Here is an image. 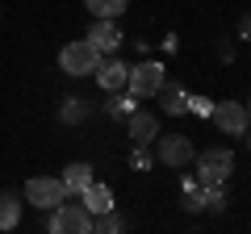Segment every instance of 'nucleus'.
Instances as JSON below:
<instances>
[{
    "mask_svg": "<svg viewBox=\"0 0 251 234\" xmlns=\"http://www.w3.org/2000/svg\"><path fill=\"white\" fill-rule=\"evenodd\" d=\"M230 171H234V151H226V146H209V151L197 159V180L201 184H209V180H222L226 184Z\"/></svg>",
    "mask_w": 251,
    "mask_h": 234,
    "instance_id": "423d86ee",
    "label": "nucleus"
},
{
    "mask_svg": "<svg viewBox=\"0 0 251 234\" xmlns=\"http://www.w3.org/2000/svg\"><path fill=\"white\" fill-rule=\"evenodd\" d=\"M92 230H100V234H117V230H126V217L113 213V209H105V213L92 217Z\"/></svg>",
    "mask_w": 251,
    "mask_h": 234,
    "instance_id": "a211bd4d",
    "label": "nucleus"
},
{
    "mask_svg": "<svg viewBox=\"0 0 251 234\" xmlns=\"http://www.w3.org/2000/svg\"><path fill=\"white\" fill-rule=\"evenodd\" d=\"M163 80H168L163 63H138V67H130V75H126V88L134 92L138 100H147V96H155V92L163 88Z\"/></svg>",
    "mask_w": 251,
    "mask_h": 234,
    "instance_id": "20e7f679",
    "label": "nucleus"
},
{
    "mask_svg": "<svg viewBox=\"0 0 251 234\" xmlns=\"http://www.w3.org/2000/svg\"><path fill=\"white\" fill-rule=\"evenodd\" d=\"M130 167H134V171H147V167H151V155H147V146H134V155H130Z\"/></svg>",
    "mask_w": 251,
    "mask_h": 234,
    "instance_id": "aec40b11",
    "label": "nucleus"
},
{
    "mask_svg": "<svg viewBox=\"0 0 251 234\" xmlns=\"http://www.w3.org/2000/svg\"><path fill=\"white\" fill-rule=\"evenodd\" d=\"M188 113H197V117H209V113H214L209 96H188Z\"/></svg>",
    "mask_w": 251,
    "mask_h": 234,
    "instance_id": "6ab92c4d",
    "label": "nucleus"
},
{
    "mask_svg": "<svg viewBox=\"0 0 251 234\" xmlns=\"http://www.w3.org/2000/svg\"><path fill=\"white\" fill-rule=\"evenodd\" d=\"M126 126H130V138H134L138 146H147V142H155V138H159V117H155V113L134 109V113L126 117Z\"/></svg>",
    "mask_w": 251,
    "mask_h": 234,
    "instance_id": "9d476101",
    "label": "nucleus"
},
{
    "mask_svg": "<svg viewBox=\"0 0 251 234\" xmlns=\"http://www.w3.org/2000/svg\"><path fill=\"white\" fill-rule=\"evenodd\" d=\"M159 96V105H163V113H172V117H180V113H188V92L180 88V84H168L163 80V88L155 92Z\"/></svg>",
    "mask_w": 251,
    "mask_h": 234,
    "instance_id": "ddd939ff",
    "label": "nucleus"
},
{
    "mask_svg": "<svg viewBox=\"0 0 251 234\" xmlns=\"http://www.w3.org/2000/svg\"><path fill=\"white\" fill-rule=\"evenodd\" d=\"M97 63H100V50L88 42V38L67 42L59 50V71H67V75H92V71H97Z\"/></svg>",
    "mask_w": 251,
    "mask_h": 234,
    "instance_id": "f257e3e1",
    "label": "nucleus"
},
{
    "mask_svg": "<svg viewBox=\"0 0 251 234\" xmlns=\"http://www.w3.org/2000/svg\"><path fill=\"white\" fill-rule=\"evenodd\" d=\"M97 84L105 92H117V88H126V75H130V67L122 63V59H105V54H100V63H97Z\"/></svg>",
    "mask_w": 251,
    "mask_h": 234,
    "instance_id": "6e6552de",
    "label": "nucleus"
},
{
    "mask_svg": "<svg viewBox=\"0 0 251 234\" xmlns=\"http://www.w3.org/2000/svg\"><path fill=\"white\" fill-rule=\"evenodd\" d=\"M159 142V163L163 167H184V163H193V138L188 134H168V138H155Z\"/></svg>",
    "mask_w": 251,
    "mask_h": 234,
    "instance_id": "0eeeda50",
    "label": "nucleus"
},
{
    "mask_svg": "<svg viewBox=\"0 0 251 234\" xmlns=\"http://www.w3.org/2000/svg\"><path fill=\"white\" fill-rule=\"evenodd\" d=\"M80 201H84V209H88L92 217L105 213V209H113V192H109V184H100V180H92L88 188L80 192Z\"/></svg>",
    "mask_w": 251,
    "mask_h": 234,
    "instance_id": "9b49d317",
    "label": "nucleus"
},
{
    "mask_svg": "<svg viewBox=\"0 0 251 234\" xmlns=\"http://www.w3.org/2000/svg\"><path fill=\"white\" fill-rule=\"evenodd\" d=\"M247 113H251V100H247Z\"/></svg>",
    "mask_w": 251,
    "mask_h": 234,
    "instance_id": "5701e85b",
    "label": "nucleus"
},
{
    "mask_svg": "<svg viewBox=\"0 0 251 234\" xmlns=\"http://www.w3.org/2000/svg\"><path fill=\"white\" fill-rule=\"evenodd\" d=\"M25 201L50 213L54 205H63V201H67V188H63L59 176H34V180L25 184Z\"/></svg>",
    "mask_w": 251,
    "mask_h": 234,
    "instance_id": "7ed1b4c3",
    "label": "nucleus"
},
{
    "mask_svg": "<svg viewBox=\"0 0 251 234\" xmlns=\"http://www.w3.org/2000/svg\"><path fill=\"white\" fill-rule=\"evenodd\" d=\"M17 222H21V197L0 192V230H17Z\"/></svg>",
    "mask_w": 251,
    "mask_h": 234,
    "instance_id": "2eb2a0df",
    "label": "nucleus"
},
{
    "mask_svg": "<svg viewBox=\"0 0 251 234\" xmlns=\"http://www.w3.org/2000/svg\"><path fill=\"white\" fill-rule=\"evenodd\" d=\"M59 180H63V188H67V192H75V197H80V192L88 188L97 176H92V163H67Z\"/></svg>",
    "mask_w": 251,
    "mask_h": 234,
    "instance_id": "f8f14e48",
    "label": "nucleus"
},
{
    "mask_svg": "<svg viewBox=\"0 0 251 234\" xmlns=\"http://www.w3.org/2000/svg\"><path fill=\"white\" fill-rule=\"evenodd\" d=\"M134 109H138V96H134V92H122V88L109 92V117H113V121H126Z\"/></svg>",
    "mask_w": 251,
    "mask_h": 234,
    "instance_id": "dca6fc26",
    "label": "nucleus"
},
{
    "mask_svg": "<svg viewBox=\"0 0 251 234\" xmlns=\"http://www.w3.org/2000/svg\"><path fill=\"white\" fill-rule=\"evenodd\" d=\"M218 59H222V63L234 59V38H222V42H218Z\"/></svg>",
    "mask_w": 251,
    "mask_h": 234,
    "instance_id": "412c9836",
    "label": "nucleus"
},
{
    "mask_svg": "<svg viewBox=\"0 0 251 234\" xmlns=\"http://www.w3.org/2000/svg\"><path fill=\"white\" fill-rule=\"evenodd\" d=\"M88 42L97 46L100 54H113L117 46H122V29H117V21H109V17H97V25L88 29Z\"/></svg>",
    "mask_w": 251,
    "mask_h": 234,
    "instance_id": "1a4fd4ad",
    "label": "nucleus"
},
{
    "mask_svg": "<svg viewBox=\"0 0 251 234\" xmlns=\"http://www.w3.org/2000/svg\"><path fill=\"white\" fill-rule=\"evenodd\" d=\"M239 38H243V42H251V13H243V17H239Z\"/></svg>",
    "mask_w": 251,
    "mask_h": 234,
    "instance_id": "4be33fe9",
    "label": "nucleus"
},
{
    "mask_svg": "<svg viewBox=\"0 0 251 234\" xmlns=\"http://www.w3.org/2000/svg\"><path fill=\"white\" fill-rule=\"evenodd\" d=\"M84 4H88L92 17H109V21H117L126 9H130V0H84Z\"/></svg>",
    "mask_w": 251,
    "mask_h": 234,
    "instance_id": "f3484780",
    "label": "nucleus"
},
{
    "mask_svg": "<svg viewBox=\"0 0 251 234\" xmlns=\"http://www.w3.org/2000/svg\"><path fill=\"white\" fill-rule=\"evenodd\" d=\"M214 126L222 130V134H230V138H239V134H247L251 130V113H247V105H239V100H222V105H214Z\"/></svg>",
    "mask_w": 251,
    "mask_h": 234,
    "instance_id": "39448f33",
    "label": "nucleus"
},
{
    "mask_svg": "<svg viewBox=\"0 0 251 234\" xmlns=\"http://www.w3.org/2000/svg\"><path fill=\"white\" fill-rule=\"evenodd\" d=\"M247 146H251V134H247Z\"/></svg>",
    "mask_w": 251,
    "mask_h": 234,
    "instance_id": "b1692460",
    "label": "nucleus"
},
{
    "mask_svg": "<svg viewBox=\"0 0 251 234\" xmlns=\"http://www.w3.org/2000/svg\"><path fill=\"white\" fill-rule=\"evenodd\" d=\"M46 230H50V234H88V230H92V213L84 209V201H75V205L63 201V205L50 209Z\"/></svg>",
    "mask_w": 251,
    "mask_h": 234,
    "instance_id": "f03ea898",
    "label": "nucleus"
},
{
    "mask_svg": "<svg viewBox=\"0 0 251 234\" xmlns=\"http://www.w3.org/2000/svg\"><path fill=\"white\" fill-rule=\"evenodd\" d=\"M88 113H92V105H88L84 96H67V100L59 105V121H63V126H80Z\"/></svg>",
    "mask_w": 251,
    "mask_h": 234,
    "instance_id": "4468645a",
    "label": "nucleus"
}]
</instances>
